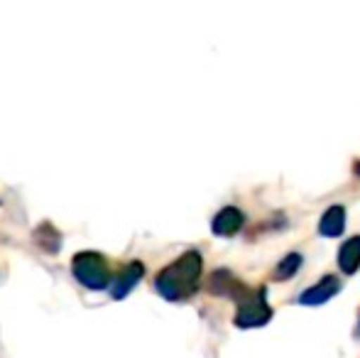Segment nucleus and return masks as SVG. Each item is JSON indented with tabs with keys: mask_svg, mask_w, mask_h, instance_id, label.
<instances>
[{
	"mask_svg": "<svg viewBox=\"0 0 360 358\" xmlns=\"http://www.w3.org/2000/svg\"><path fill=\"white\" fill-rule=\"evenodd\" d=\"M201 268H204V260L196 250H189V253L181 255L176 263H172L169 268H165L157 275L155 287L165 300L169 302H179L186 300L196 292L199 287V277H201Z\"/></svg>",
	"mask_w": 360,
	"mask_h": 358,
	"instance_id": "nucleus-1",
	"label": "nucleus"
},
{
	"mask_svg": "<svg viewBox=\"0 0 360 358\" xmlns=\"http://www.w3.org/2000/svg\"><path fill=\"white\" fill-rule=\"evenodd\" d=\"M72 272L86 290H94V292L105 290V287H110V282H113L108 263H105L103 255L96 253V250H81V253H76L72 260Z\"/></svg>",
	"mask_w": 360,
	"mask_h": 358,
	"instance_id": "nucleus-2",
	"label": "nucleus"
},
{
	"mask_svg": "<svg viewBox=\"0 0 360 358\" xmlns=\"http://www.w3.org/2000/svg\"><path fill=\"white\" fill-rule=\"evenodd\" d=\"M270 317H272V309L265 300V290H260L252 297H248V300H243L240 309H238V317H236V326H240V329H252V326L267 324Z\"/></svg>",
	"mask_w": 360,
	"mask_h": 358,
	"instance_id": "nucleus-3",
	"label": "nucleus"
},
{
	"mask_svg": "<svg viewBox=\"0 0 360 358\" xmlns=\"http://www.w3.org/2000/svg\"><path fill=\"white\" fill-rule=\"evenodd\" d=\"M143 275H145V265L140 263V260L128 263L118 275H113V282H110V297H113V300H125V297L138 287V282L143 280Z\"/></svg>",
	"mask_w": 360,
	"mask_h": 358,
	"instance_id": "nucleus-4",
	"label": "nucleus"
},
{
	"mask_svg": "<svg viewBox=\"0 0 360 358\" xmlns=\"http://www.w3.org/2000/svg\"><path fill=\"white\" fill-rule=\"evenodd\" d=\"M338 290H341V282H338V277L336 275H326L321 282H319V285L309 287V290L299 297V302H302V305H323V302H328L333 295H338Z\"/></svg>",
	"mask_w": 360,
	"mask_h": 358,
	"instance_id": "nucleus-5",
	"label": "nucleus"
},
{
	"mask_svg": "<svg viewBox=\"0 0 360 358\" xmlns=\"http://www.w3.org/2000/svg\"><path fill=\"white\" fill-rule=\"evenodd\" d=\"M243 221H245V216H243L240 209H236V206H226V209H221L216 214L214 224H211V229H214L216 236H233L240 231Z\"/></svg>",
	"mask_w": 360,
	"mask_h": 358,
	"instance_id": "nucleus-6",
	"label": "nucleus"
},
{
	"mask_svg": "<svg viewBox=\"0 0 360 358\" xmlns=\"http://www.w3.org/2000/svg\"><path fill=\"white\" fill-rule=\"evenodd\" d=\"M343 229H346V209H343V206H331V209L321 216L319 231H321L326 238H336V236L343 234Z\"/></svg>",
	"mask_w": 360,
	"mask_h": 358,
	"instance_id": "nucleus-7",
	"label": "nucleus"
},
{
	"mask_svg": "<svg viewBox=\"0 0 360 358\" xmlns=\"http://www.w3.org/2000/svg\"><path fill=\"white\" fill-rule=\"evenodd\" d=\"M338 268L343 270V275H353L360 268V236L341 245V250H338Z\"/></svg>",
	"mask_w": 360,
	"mask_h": 358,
	"instance_id": "nucleus-8",
	"label": "nucleus"
},
{
	"mask_svg": "<svg viewBox=\"0 0 360 358\" xmlns=\"http://www.w3.org/2000/svg\"><path fill=\"white\" fill-rule=\"evenodd\" d=\"M32 236H34V243H37L44 253L54 255V253H59V248H62V234H59L52 224H42L39 229H34Z\"/></svg>",
	"mask_w": 360,
	"mask_h": 358,
	"instance_id": "nucleus-9",
	"label": "nucleus"
},
{
	"mask_svg": "<svg viewBox=\"0 0 360 358\" xmlns=\"http://www.w3.org/2000/svg\"><path fill=\"white\" fill-rule=\"evenodd\" d=\"M209 287H211V292H216V295H223V297H238L236 292H245V287H243L240 282H238L236 277H233L231 272H226V270L214 272Z\"/></svg>",
	"mask_w": 360,
	"mask_h": 358,
	"instance_id": "nucleus-10",
	"label": "nucleus"
},
{
	"mask_svg": "<svg viewBox=\"0 0 360 358\" xmlns=\"http://www.w3.org/2000/svg\"><path fill=\"white\" fill-rule=\"evenodd\" d=\"M299 268H302V255L299 253H289L285 260L275 268V280H289Z\"/></svg>",
	"mask_w": 360,
	"mask_h": 358,
	"instance_id": "nucleus-11",
	"label": "nucleus"
}]
</instances>
